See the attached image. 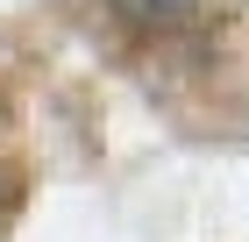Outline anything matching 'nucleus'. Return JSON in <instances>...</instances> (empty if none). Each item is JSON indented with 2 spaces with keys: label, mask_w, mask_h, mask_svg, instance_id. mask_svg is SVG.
<instances>
[{
  "label": "nucleus",
  "mask_w": 249,
  "mask_h": 242,
  "mask_svg": "<svg viewBox=\"0 0 249 242\" xmlns=\"http://www.w3.org/2000/svg\"><path fill=\"white\" fill-rule=\"evenodd\" d=\"M121 21H135V29H178V21L199 15V0H107Z\"/></svg>",
  "instance_id": "1"
}]
</instances>
